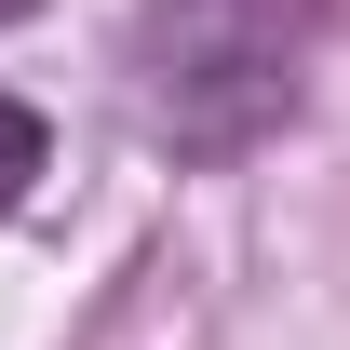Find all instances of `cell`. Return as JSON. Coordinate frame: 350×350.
Instances as JSON below:
<instances>
[{"mask_svg": "<svg viewBox=\"0 0 350 350\" xmlns=\"http://www.w3.org/2000/svg\"><path fill=\"white\" fill-rule=\"evenodd\" d=\"M310 41H323V0H148L122 27V68H135V108L162 148L229 162L297 108Z\"/></svg>", "mask_w": 350, "mask_h": 350, "instance_id": "cell-1", "label": "cell"}, {"mask_svg": "<svg viewBox=\"0 0 350 350\" xmlns=\"http://www.w3.org/2000/svg\"><path fill=\"white\" fill-rule=\"evenodd\" d=\"M41 162H54V122H41V108H27L14 81H0V216L41 189Z\"/></svg>", "mask_w": 350, "mask_h": 350, "instance_id": "cell-2", "label": "cell"}, {"mask_svg": "<svg viewBox=\"0 0 350 350\" xmlns=\"http://www.w3.org/2000/svg\"><path fill=\"white\" fill-rule=\"evenodd\" d=\"M14 14H41V0H0V27H14Z\"/></svg>", "mask_w": 350, "mask_h": 350, "instance_id": "cell-3", "label": "cell"}]
</instances>
